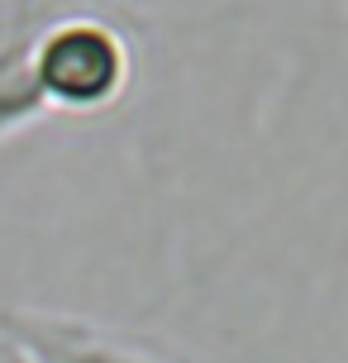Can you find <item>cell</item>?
Listing matches in <instances>:
<instances>
[{
	"instance_id": "3957f363",
	"label": "cell",
	"mask_w": 348,
	"mask_h": 363,
	"mask_svg": "<svg viewBox=\"0 0 348 363\" xmlns=\"http://www.w3.org/2000/svg\"><path fill=\"white\" fill-rule=\"evenodd\" d=\"M81 5H105V0H0V139H15L29 125L48 120L29 82V62L43 29Z\"/></svg>"
},
{
	"instance_id": "6da1fadb",
	"label": "cell",
	"mask_w": 348,
	"mask_h": 363,
	"mask_svg": "<svg viewBox=\"0 0 348 363\" xmlns=\"http://www.w3.org/2000/svg\"><path fill=\"white\" fill-rule=\"evenodd\" d=\"M139 38H144V19L124 0L57 15L43 29L29 62V82L43 115L95 120L124 106L139 86Z\"/></svg>"
},
{
	"instance_id": "277c9868",
	"label": "cell",
	"mask_w": 348,
	"mask_h": 363,
	"mask_svg": "<svg viewBox=\"0 0 348 363\" xmlns=\"http://www.w3.org/2000/svg\"><path fill=\"white\" fill-rule=\"evenodd\" d=\"M0 363H34L24 349H19V340L10 335V325H5V315H0Z\"/></svg>"
},
{
	"instance_id": "7a4b0ae2",
	"label": "cell",
	"mask_w": 348,
	"mask_h": 363,
	"mask_svg": "<svg viewBox=\"0 0 348 363\" xmlns=\"http://www.w3.org/2000/svg\"><path fill=\"white\" fill-rule=\"evenodd\" d=\"M0 315L34 363H186L172 349L144 340V335L100 325V320H86L72 311L0 306Z\"/></svg>"
}]
</instances>
